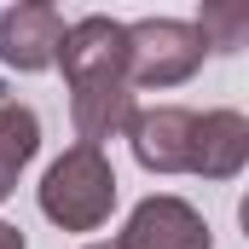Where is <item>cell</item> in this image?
I'll list each match as a JSON object with an SVG mask.
<instances>
[{
  "label": "cell",
  "mask_w": 249,
  "mask_h": 249,
  "mask_svg": "<svg viewBox=\"0 0 249 249\" xmlns=\"http://www.w3.org/2000/svg\"><path fill=\"white\" fill-rule=\"evenodd\" d=\"M58 70L70 81V116H75V145L105 151V139L127 133L133 122V87H127V23L93 12L64 29Z\"/></svg>",
  "instance_id": "6da1fadb"
},
{
  "label": "cell",
  "mask_w": 249,
  "mask_h": 249,
  "mask_svg": "<svg viewBox=\"0 0 249 249\" xmlns=\"http://www.w3.org/2000/svg\"><path fill=\"white\" fill-rule=\"evenodd\" d=\"M116 209V168L93 145H70L41 180V214L64 232H99Z\"/></svg>",
  "instance_id": "7a4b0ae2"
},
{
  "label": "cell",
  "mask_w": 249,
  "mask_h": 249,
  "mask_svg": "<svg viewBox=\"0 0 249 249\" xmlns=\"http://www.w3.org/2000/svg\"><path fill=\"white\" fill-rule=\"evenodd\" d=\"M203 35L197 23H180V18H139L127 23V87H180L203 70Z\"/></svg>",
  "instance_id": "3957f363"
},
{
  "label": "cell",
  "mask_w": 249,
  "mask_h": 249,
  "mask_svg": "<svg viewBox=\"0 0 249 249\" xmlns=\"http://www.w3.org/2000/svg\"><path fill=\"white\" fill-rule=\"evenodd\" d=\"M64 12L47 6V0H18L0 12V64L18 70V75H41L58 64V47H64Z\"/></svg>",
  "instance_id": "277c9868"
},
{
  "label": "cell",
  "mask_w": 249,
  "mask_h": 249,
  "mask_svg": "<svg viewBox=\"0 0 249 249\" xmlns=\"http://www.w3.org/2000/svg\"><path fill=\"white\" fill-rule=\"evenodd\" d=\"M116 249H214V238H209V220L191 209L186 197L151 191L145 203H133Z\"/></svg>",
  "instance_id": "5b68a950"
},
{
  "label": "cell",
  "mask_w": 249,
  "mask_h": 249,
  "mask_svg": "<svg viewBox=\"0 0 249 249\" xmlns=\"http://www.w3.org/2000/svg\"><path fill=\"white\" fill-rule=\"evenodd\" d=\"M191 122H197V110H186V105L133 110V122H127L133 162L145 174H186L191 168Z\"/></svg>",
  "instance_id": "8992f818"
},
{
  "label": "cell",
  "mask_w": 249,
  "mask_h": 249,
  "mask_svg": "<svg viewBox=\"0 0 249 249\" xmlns=\"http://www.w3.org/2000/svg\"><path fill=\"white\" fill-rule=\"evenodd\" d=\"M249 162V116L244 110H203L191 122V168L203 180H232Z\"/></svg>",
  "instance_id": "52a82bcc"
},
{
  "label": "cell",
  "mask_w": 249,
  "mask_h": 249,
  "mask_svg": "<svg viewBox=\"0 0 249 249\" xmlns=\"http://www.w3.org/2000/svg\"><path fill=\"white\" fill-rule=\"evenodd\" d=\"M41 151V116L18 99H0V203L18 191V174Z\"/></svg>",
  "instance_id": "ba28073f"
},
{
  "label": "cell",
  "mask_w": 249,
  "mask_h": 249,
  "mask_svg": "<svg viewBox=\"0 0 249 249\" xmlns=\"http://www.w3.org/2000/svg\"><path fill=\"white\" fill-rule=\"evenodd\" d=\"M214 29H220V41H214V53H232V47L244 41V12H238V6H214V12H203V23H197V35L209 41Z\"/></svg>",
  "instance_id": "9c48e42d"
},
{
  "label": "cell",
  "mask_w": 249,
  "mask_h": 249,
  "mask_svg": "<svg viewBox=\"0 0 249 249\" xmlns=\"http://www.w3.org/2000/svg\"><path fill=\"white\" fill-rule=\"evenodd\" d=\"M0 249H23V232H18L12 220H0Z\"/></svg>",
  "instance_id": "30bf717a"
},
{
  "label": "cell",
  "mask_w": 249,
  "mask_h": 249,
  "mask_svg": "<svg viewBox=\"0 0 249 249\" xmlns=\"http://www.w3.org/2000/svg\"><path fill=\"white\" fill-rule=\"evenodd\" d=\"M87 249H116V244H87Z\"/></svg>",
  "instance_id": "8fae6325"
}]
</instances>
